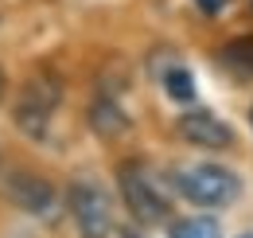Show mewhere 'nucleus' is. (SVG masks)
Returning <instances> with one entry per match:
<instances>
[{
  "label": "nucleus",
  "instance_id": "13",
  "mask_svg": "<svg viewBox=\"0 0 253 238\" xmlns=\"http://www.w3.org/2000/svg\"><path fill=\"white\" fill-rule=\"evenodd\" d=\"M242 238H253V235H242Z\"/></svg>",
  "mask_w": 253,
  "mask_h": 238
},
{
  "label": "nucleus",
  "instance_id": "2",
  "mask_svg": "<svg viewBox=\"0 0 253 238\" xmlns=\"http://www.w3.org/2000/svg\"><path fill=\"white\" fill-rule=\"evenodd\" d=\"M117 183H121V199L125 207L140 219V223H164L171 215V195L164 187L156 168H148L144 160H125L117 168Z\"/></svg>",
  "mask_w": 253,
  "mask_h": 238
},
{
  "label": "nucleus",
  "instance_id": "3",
  "mask_svg": "<svg viewBox=\"0 0 253 238\" xmlns=\"http://www.w3.org/2000/svg\"><path fill=\"white\" fill-rule=\"evenodd\" d=\"M59 102H63V82H59L55 74H47V70L32 74V78L20 86L16 106H12L16 129H20L24 137H32V141H43V137H47V125H51L55 110H59Z\"/></svg>",
  "mask_w": 253,
  "mask_h": 238
},
{
  "label": "nucleus",
  "instance_id": "8",
  "mask_svg": "<svg viewBox=\"0 0 253 238\" xmlns=\"http://www.w3.org/2000/svg\"><path fill=\"white\" fill-rule=\"evenodd\" d=\"M168 235H171V238H222V227L214 223V219H207V215H195V219L171 223Z\"/></svg>",
  "mask_w": 253,
  "mask_h": 238
},
{
  "label": "nucleus",
  "instance_id": "10",
  "mask_svg": "<svg viewBox=\"0 0 253 238\" xmlns=\"http://www.w3.org/2000/svg\"><path fill=\"white\" fill-rule=\"evenodd\" d=\"M164 90H168V98H175V102H191V98H195V78H191V70L171 66V70L164 74Z\"/></svg>",
  "mask_w": 253,
  "mask_h": 238
},
{
  "label": "nucleus",
  "instance_id": "9",
  "mask_svg": "<svg viewBox=\"0 0 253 238\" xmlns=\"http://www.w3.org/2000/svg\"><path fill=\"white\" fill-rule=\"evenodd\" d=\"M222 59L230 62L234 70H242V74H253V35L230 39V43L222 47Z\"/></svg>",
  "mask_w": 253,
  "mask_h": 238
},
{
  "label": "nucleus",
  "instance_id": "5",
  "mask_svg": "<svg viewBox=\"0 0 253 238\" xmlns=\"http://www.w3.org/2000/svg\"><path fill=\"white\" fill-rule=\"evenodd\" d=\"M4 195L20 211H28V215H47V211L55 207V187L43 176L24 172V168H16V172L4 176Z\"/></svg>",
  "mask_w": 253,
  "mask_h": 238
},
{
  "label": "nucleus",
  "instance_id": "1",
  "mask_svg": "<svg viewBox=\"0 0 253 238\" xmlns=\"http://www.w3.org/2000/svg\"><path fill=\"white\" fill-rule=\"evenodd\" d=\"M171 187L175 195H183L195 207H230L242 195V179L234 176L230 168L199 160V164H179L171 172Z\"/></svg>",
  "mask_w": 253,
  "mask_h": 238
},
{
  "label": "nucleus",
  "instance_id": "4",
  "mask_svg": "<svg viewBox=\"0 0 253 238\" xmlns=\"http://www.w3.org/2000/svg\"><path fill=\"white\" fill-rule=\"evenodd\" d=\"M70 215H74V227L82 238H109V231H113V199L94 179H74Z\"/></svg>",
  "mask_w": 253,
  "mask_h": 238
},
{
  "label": "nucleus",
  "instance_id": "7",
  "mask_svg": "<svg viewBox=\"0 0 253 238\" xmlns=\"http://www.w3.org/2000/svg\"><path fill=\"white\" fill-rule=\"evenodd\" d=\"M90 125H94L97 137H105V141H113V137H125L128 133V114L113 102V98H97L94 106H90Z\"/></svg>",
  "mask_w": 253,
  "mask_h": 238
},
{
  "label": "nucleus",
  "instance_id": "11",
  "mask_svg": "<svg viewBox=\"0 0 253 238\" xmlns=\"http://www.w3.org/2000/svg\"><path fill=\"white\" fill-rule=\"evenodd\" d=\"M222 4H226V0H195V8H199V12H207V16H214Z\"/></svg>",
  "mask_w": 253,
  "mask_h": 238
},
{
  "label": "nucleus",
  "instance_id": "6",
  "mask_svg": "<svg viewBox=\"0 0 253 238\" xmlns=\"http://www.w3.org/2000/svg\"><path fill=\"white\" fill-rule=\"evenodd\" d=\"M175 129H179V137L195 145V149H230L234 145V133H230V125L218 118V114H211V110H191L183 118L175 121Z\"/></svg>",
  "mask_w": 253,
  "mask_h": 238
},
{
  "label": "nucleus",
  "instance_id": "12",
  "mask_svg": "<svg viewBox=\"0 0 253 238\" xmlns=\"http://www.w3.org/2000/svg\"><path fill=\"white\" fill-rule=\"evenodd\" d=\"M125 238H136V235H132V231H128V235H125Z\"/></svg>",
  "mask_w": 253,
  "mask_h": 238
}]
</instances>
